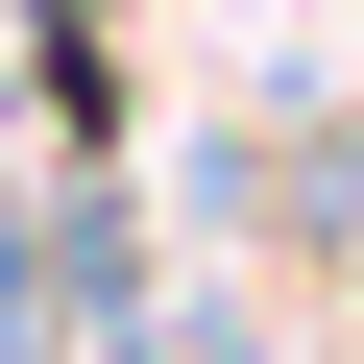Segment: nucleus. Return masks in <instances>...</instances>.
Segmentation results:
<instances>
[{"mask_svg":"<svg viewBox=\"0 0 364 364\" xmlns=\"http://www.w3.org/2000/svg\"><path fill=\"white\" fill-rule=\"evenodd\" d=\"M25 73H49V122H73V146L122 122V25H97V0H25Z\"/></svg>","mask_w":364,"mask_h":364,"instance_id":"obj_1","label":"nucleus"}]
</instances>
